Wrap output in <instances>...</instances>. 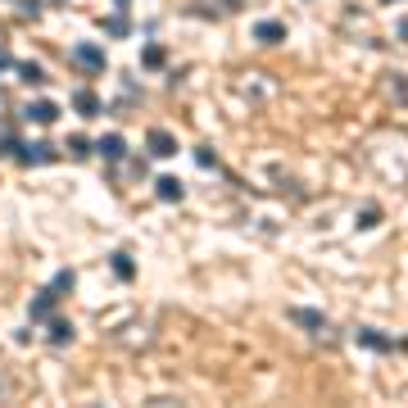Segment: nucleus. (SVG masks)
I'll use <instances>...</instances> for the list:
<instances>
[{
    "mask_svg": "<svg viewBox=\"0 0 408 408\" xmlns=\"http://www.w3.org/2000/svg\"><path fill=\"white\" fill-rule=\"evenodd\" d=\"M50 286H54V290H59V295H64V290H73V272H68V268H64V272H59V277H54V281H50Z\"/></svg>",
    "mask_w": 408,
    "mask_h": 408,
    "instance_id": "obj_20",
    "label": "nucleus"
},
{
    "mask_svg": "<svg viewBox=\"0 0 408 408\" xmlns=\"http://www.w3.org/2000/svg\"><path fill=\"white\" fill-rule=\"evenodd\" d=\"M258 77H263V73H245V77H241V91L254 96V100H263V96H272V82H258Z\"/></svg>",
    "mask_w": 408,
    "mask_h": 408,
    "instance_id": "obj_8",
    "label": "nucleus"
},
{
    "mask_svg": "<svg viewBox=\"0 0 408 408\" xmlns=\"http://www.w3.org/2000/svg\"><path fill=\"white\" fill-rule=\"evenodd\" d=\"M145 141H150V154H154V159H172V154H177V136H172V132H159V127H154Z\"/></svg>",
    "mask_w": 408,
    "mask_h": 408,
    "instance_id": "obj_2",
    "label": "nucleus"
},
{
    "mask_svg": "<svg viewBox=\"0 0 408 408\" xmlns=\"http://www.w3.org/2000/svg\"><path fill=\"white\" fill-rule=\"evenodd\" d=\"M195 163H200V168H218V159H214V150H209V145H200V150H195Z\"/></svg>",
    "mask_w": 408,
    "mask_h": 408,
    "instance_id": "obj_19",
    "label": "nucleus"
},
{
    "mask_svg": "<svg viewBox=\"0 0 408 408\" xmlns=\"http://www.w3.org/2000/svg\"><path fill=\"white\" fill-rule=\"evenodd\" d=\"M68 154H73V159H86V154H91L86 136H73V141H68Z\"/></svg>",
    "mask_w": 408,
    "mask_h": 408,
    "instance_id": "obj_17",
    "label": "nucleus"
},
{
    "mask_svg": "<svg viewBox=\"0 0 408 408\" xmlns=\"http://www.w3.org/2000/svg\"><path fill=\"white\" fill-rule=\"evenodd\" d=\"M14 73H19V82H28V86H41L45 82L41 64H14Z\"/></svg>",
    "mask_w": 408,
    "mask_h": 408,
    "instance_id": "obj_12",
    "label": "nucleus"
},
{
    "mask_svg": "<svg viewBox=\"0 0 408 408\" xmlns=\"http://www.w3.org/2000/svg\"><path fill=\"white\" fill-rule=\"evenodd\" d=\"M19 5H23V14H28V19H37V10H41L37 0H19Z\"/></svg>",
    "mask_w": 408,
    "mask_h": 408,
    "instance_id": "obj_23",
    "label": "nucleus"
},
{
    "mask_svg": "<svg viewBox=\"0 0 408 408\" xmlns=\"http://www.w3.org/2000/svg\"><path fill=\"white\" fill-rule=\"evenodd\" d=\"M96 150H100V154H105V159H123V136H114V132H109V136H105V141H100Z\"/></svg>",
    "mask_w": 408,
    "mask_h": 408,
    "instance_id": "obj_13",
    "label": "nucleus"
},
{
    "mask_svg": "<svg viewBox=\"0 0 408 408\" xmlns=\"http://www.w3.org/2000/svg\"><path fill=\"white\" fill-rule=\"evenodd\" d=\"M386 82H390V91H395L399 100H408V82H404V73H390Z\"/></svg>",
    "mask_w": 408,
    "mask_h": 408,
    "instance_id": "obj_18",
    "label": "nucleus"
},
{
    "mask_svg": "<svg viewBox=\"0 0 408 408\" xmlns=\"http://www.w3.org/2000/svg\"><path fill=\"white\" fill-rule=\"evenodd\" d=\"M73 64L91 68V73H105V50H100V45H77V50H73Z\"/></svg>",
    "mask_w": 408,
    "mask_h": 408,
    "instance_id": "obj_3",
    "label": "nucleus"
},
{
    "mask_svg": "<svg viewBox=\"0 0 408 408\" xmlns=\"http://www.w3.org/2000/svg\"><path fill=\"white\" fill-rule=\"evenodd\" d=\"M141 64L145 68H163V50L159 45H145V50H141Z\"/></svg>",
    "mask_w": 408,
    "mask_h": 408,
    "instance_id": "obj_15",
    "label": "nucleus"
},
{
    "mask_svg": "<svg viewBox=\"0 0 408 408\" xmlns=\"http://www.w3.org/2000/svg\"><path fill=\"white\" fill-rule=\"evenodd\" d=\"M358 340H363L367 349H390V340H386V336H376V332H367V327H363V332H358Z\"/></svg>",
    "mask_w": 408,
    "mask_h": 408,
    "instance_id": "obj_16",
    "label": "nucleus"
},
{
    "mask_svg": "<svg viewBox=\"0 0 408 408\" xmlns=\"http://www.w3.org/2000/svg\"><path fill=\"white\" fill-rule=\"evenodd\" d=\"M73 109L82 114V119H96V114H100L105 105H100V96H96V91H86V86H82V91L73 96Z\"/></svg>",
    "mask_w": 408,
    "mask_h": 408,
    "instance_id": "obj_4",
    "label": "nucleus"
},
{
    "mask_svg": "<svg viewBox=\"0 0 408 408\" xmlns=\"http://www.w3.org/2000/svg\"><path fill=\"white\" fill-rule=\"evenodd\" d=\"M59 300H64V295H59V290H41V295H37V300H32V318H45V313H50L54 309V304H59Z\"/></svg>",
    "mask_w": 408,
    "mask_h": 408,
    "instance_id": "obj_10",
    "label": "nucleus"
},
{
    "mask_svg": "<svg viewBox=\"0 0 408 408\" xmlns=\"http://www.w3.org/2000/svg\"><path fill=\"white\" fill-rule=\"evenodd\" d=\"M290 323L304 327L309 336H323L327 332V318H323V313H313V309H290Z\"/></svg>",
    "mask_w": 408,
    "mask_h": 408,
    "instance_id": "obj_1",
    "label": "nucleus"
},
{
    "mask_svg": "<svg viewBox=\"0 0 408 408\" xmlns=\"http://www.w3.org/2000/svg\"><path fill=\"white\" fill-rule=\"evenodd\" d=\"M127 28H132L127 19H109V32H114V37H123V32H127Z\"/></svg>",
    "mask_w": 408,
    "mask_h": 408,
    "instance_id": "obj_22",
    "label": "nucleus"
},
{
    "mask_svg": "<svg viewBox=\"0 0 408 408\" xmlns=\"http://www.w3.org/2000/svg\"><path fill=\"white\" fill-rule=\"evenodd\" d=\"M114 272H119V277H136V263H132V254H127V249H119V254H114Z\"/></svg>",
    "mask_w": 408,
    "mask_h": 408,
    "instance_id": "obj_14",
    "label": "nucleus"
},
{
    "mask_svg": "<svg viewBox=\"0 0 408 408\" xmlns=\"http://www.w3.org/2000/svg\"><path fill=\"white\" fill-rule=\"evenodd\" d=\"M14 395V381H10V376H5V372H0V404H5V399H10Z\"/></svg>",
    "mask_w": 408,
    "mask_h": 408,
    "instance_id": "obj_21",
    "label": "nucleus"
},
{
    "mask_svg": "<svg viewBox=\"0 0 408 408\" xmlns=\"http://www.w3.org/2000/svg\"><path fill=\"white\" fill-rule=\"evenodd\" d=\"M23 114H28L32 123H41V127H45V123H54V119H59V109H54V100H37V105H28Z\"/></svg>",
    "mask_w": 408,
    "mask_h": 408,
    "instance_id": "obj_7",
    "label": "nucleus"
},
{
    "mask_svg": "<svg viewBox=\"0 0 408 408\" xmlns=\"http://www.w3.org/2000/svg\"><path fill=\"white\" fill-rule=\"evenodd\" d=\"M154 191H159V200H182V182H177V177H159V182H154Z\"/></svg>",
    "mask_w": 408,
    "mask_h": 408,
    "instance_id": "obj_11",
    "label": "nucleus"
},
{
    "mask_svg": "<svg viewBox=\"0 0 408 408\" xmlns=\"http://www.w3.org/2000/svg\"><path fill=\"white\" fill-rule=\"evenodd\" d=\"M45 340H50V345H68V340H73V323H64V318H54V323L45 327Z\"/></svg>",
    "mask_w": 408,
    "mask_h": 408,
    "instance_id": "obj_9",
    "label": "nucleus"
},
{
    "mask_svg": "<svg viewBox=\"0 0 408 408\" xmlns=\"http://www.w3.org/2000/svg\"><path fill=\"white\" fill-rule=\"evenodd\" d=\"M14 159H19V163H50L54 150L45 145V141H41V145H19V154H14Z\"/></svg>",
    "mask_w": 408,
    "mask_h": 408,
    "instance_id": "obj_5",
    "label": "nucleus"
},
{
    "mask_svg": "<svg viewBox=\"0 0 408 408\" xmlns=\"http://www.w3.org/2000/svg\"><path fill=\"white\" fill-rule=\"evenodd\" d=\"M254 41H258V45L286 41V23H258V28H254Z\"/></svg>",
    "mask_w": 408,
    "mask_h": 408,
    "instance_id": "obj_6",
    "label": "nucleus"
},
{
    "mask_svg": "<svg viewBox=\"0 0 408 408\" xmlns=\"http://www.w3.org/2000/svg\"><path fill=\"white\" fill-rule=\"evenodd\" d=\"M395 32H399V37H404V41H408V19H399V28H395Z\"/></svg>",
    "mask_w": 408,
    "mask_h": 408,
    "instance_id": "obj_24",
    "label": "nucleus"
}]
</instances>
